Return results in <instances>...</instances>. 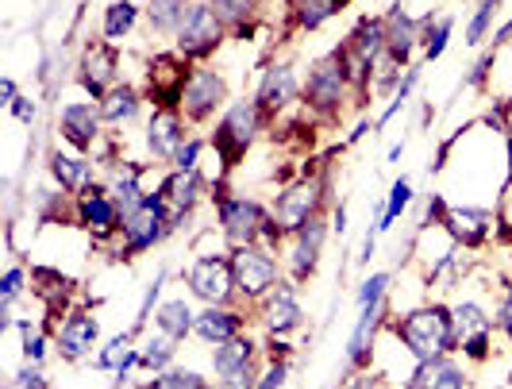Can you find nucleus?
<instances>
[{
    "instance_id": "nucleus-1",
    "label": "nucleus",
    "mask_w": 512,
    "mask_h": 389,
    "mask_svg": "<svg viewBox=\"0 0 512 389\" xmlns=\"http://www.w3.org/2000/svg\"><path fill=\"white\" fill-rule=\"evenodd\" d=\"M212 205H216V220H220V232L228 239V247H251V243H266V247H282V228L274 220V212L247 197V193H231L228 182L212 185Z\"/></svg>"
},
{
    "instance_id": "nucleus-17",
    "label": "nucleus",
    "mask_w": 512,
    "mask_h": 389,
    "mask_svg": "<svg viewBox=\"0 0 512 389\" xmlns=\"http://www.w3.org/2000/svg\"><path fill=\"white\" fill-rule=\"evenodd\" d=\"M297 97H301V85H297L293 66H289V62H270V66L262 70L258 89H255V104H258V112H262V120L274 124Z\"/></svg>"
},
{
    "instance_id": "nucleus-32",
    "label": "nucleus",
    "mask_w": 512,
    "mask_h": 389,
    "mask_svg": "<svg viewBox=\"0 0 512 389\" xmlns=\"http://www.w3.org/2000/svg\"><path fill=\"white\" fill-rule=\"evenodd\" d=\"M351 0H293L289 4V24L297 31H320L332 16H339Z\"/></svg>"
},
{
    "instance_id": "nucleus-41",
    "label": "nucleus",
    "mask_w": 512,
    "mask_h": 389,
    "mask_svg": "<svg viewBox=\"0 0 512 389\" xmlns=\"http://www.w3.org/2000/svg\"><path fill=\"white\" fill-rule=\"evenodd\" d=\"M412 205V182L409 178H397V182L389 185V197H385V212L382 220H378V232H389L401 216H405V208Z\"/></svg>"
},
{
    "instance_id": "nucleus-16",
    "label": "nucleus",
    "mask_w": 512,
    "mask_h": 389,
    "mask_svg": "<svg viewBox=\"0 0 512 389\" xmlns=\"http://www.w3.org/2000/svg\"><path fill=\"white\" fill-rule=\"evenodd\" d=\"M205 174L201 170H170L162 182H158V197L166 205V216H170V228L178 232L181 220H189V212L205 201Z\"/></svg>"
},
{
    "instance_id": "nucleus-7",
    "label": "nucleus",
    "mask_w": 512,
    "mask_h": 389,
    "mask_svg": "<svg viewBox=\"0 0 512 389\" xmlns=\"http://www.w3.org/2000/svg\"><path fill=\"white\" fill-rule=\"evenodd\" d=\"M166 235H174V228H170V216H166L158 189H154V193L143 197V205L124 216V228H120V239H116V259L131 262L135 255H147Z\"/></svg>"
},
{
    "instance_id": "nucleus-37",
    "label": "nucleus",
    "mask_w": 512,
    "mask_h": 389,
    "mask_svg": "<svg viewBox=\"0 0 512 389\" xmlns=\"http://www.w3.org/2000/svg\"><path fill=\"white\" fill-rule=\"evenodd\" d=\"M139 24V8L131 4V0H112L108 8H104V20H101V35L108 43H120L124 35H131Z\"/></svg>"
},
{
    "instance_id": "nucleus-50",
    "label": "nucleus",
    "mask_w": 512,
    "mask_h": 389,
    "mask_svg": "<svg viewBox=\"0 0 512 389\" xmlns=\"http://www.w3.org/2000/svg\"><path fill=\"white\" fill-rule=\"evenodd\" d=\"M16 386L20 389H47V374H43V363H27L16 370Z\"/></svg>"
},
{
    "instance_id": "nucleus-9",
    "label": "nucleus",
    "mask_w": 512,
    "mask_h": 389,
    "mask_svg": "<svg viewBox=\"0 0 512 389\" xmlns=\"http://www.w3.org/2000/svg\"><path fill=\"white\" fill-rule=\"evenodd\" d=\"M231 104V89L228 78L212 66H193L189 74V85L181 93V116L189 128H205L216 116H224Z\"/></svg>"
},
{
    "instance_id": "nucleus-45",
    "label": "nucleus",
    "mask_w": 512,
    "mask_h": 389,
    "mask_svg": "<svg viewBox=\"0 0 512 389\" xmlns=\"http://www.w3.org/2000/svg\"><path fill=\"white\" fill-rule=\"evenodd\" d=\"M208 151V139L205 135H189L185 143L178 147V155H174V170H201V155Z\"/></svg>"
},
{
    "instance_id": "nucleus-34",
    "label": "nucleus",
    "mask_w": 512,
    "mask_h": 389,
    "mask_svg": "<svg viewBox=\"0 0 512 389\" xmlns=\"http://www.w3.org/2000/svg\"><path fill=\"white\" fill-rule=\"evenodd\" d=\"M193 4H197V0H147L143 16H147V24H151L154 35H178Z\"/></svg>"
},
{
    "instance_id": "nucleus-10",
    "label": "nucleus",
    "mask_w": 512,
    "mask_h": 389,
    "mask_svg": "<svg viewBox=\"0 0 512 389\" xmlns=\"http://www.w3.org/2000/svg\"><path fill=\"white\" fill-rule=\"evenodd\" d=\"M185 289L205 301V305H235V274H231V255H197L185 266Z\"/></svg>"
},
{
    "instance_id": "nucleus-4",
    "label": "nucleus",
    "mask_w": 512,
    "mask_h": 389,
    "mask_svg": "<svg viewBox=\"0 0 512 389\" xmlns=\"http://www.w3.org/2000/svg\"><path fill=\"white\" fill-rule=\"evenodd\" d=\"M347 93H351V85H347V78H343L339 54H335V51L320 54V58L308 66V78H305V85H301L305 112L316 120V124L332 128V124H339V120H343Z\"/></svg>"
},
{
    "instance_id": "nucleus-38",
    "label": "nucleus",
    "mask_w": 512,
    "mask_h": 389,
    "mask_svg": "<svg viewBox=\"0 0 512 389\" xmlns=\"http://www.w3.org/2000/svg\"><path fill=\"white\" fill-rule=\"evenodd\" d=\"M174 355H178V339H170L166 332H158V336H151L143 347H139V370L162 374V370L174 366Z\"/></svg>"
},
{
    "instance_id": "nucleus-5",
    "label": "nucleus",
    "mask_w": 512,
    "mask_h": 389,
    "mask_svg": "<svg viewBox=\"0 0 512 389\" xmlns=\"http://www.w3.org/2000/svg\"><path fill=\"white\" fill-rule=\"evenodd\" d=\"M324 201H328V174H320V170H312V174H301L297 182H289L278 189V197H274V220H278V228L282 235H297L305 228L308 220H316V216H324Z\"/></svg>"
},
{
    "instance_id": "nucleus-24",
    "label": "nucleus",
    "mask_w": 512,
    "mask_h": 389,
    "mask_svg": "<svg viewBox=\"0 0 512 389\" xmlns=\"http://www.w3.org/2000/svg\"><path fill=\"white\" fill-rule=\"evenodd\" d=\"M385 316H389V297L374 301V305H362L359 320H355V332L347 339V366L359 370V366H370V355H374V339L382 332Z\"/></svg>"
},
{
    "instance_id": "nucleus-51",
    "label": "nucleus",
    "mask_w": 512,
    "mask_h": 389,
    "mask_svg": "<svg viewBox=\"0 0 512 389\" xmlns=\"http://www.w3.org/2000/svg\"><path fill=\"white\" fill-rule=\"evenodd\" d=\"M493 62H497V51L489 47V51L482 54L478 62H474V70H470V78L462 81V85H466V89H482V85H486V81H489V70H493Z\"/></svg>"
},
{
    "instance_id": "nucleus-28",
    "label": "nucleus",
    "mask_w": 512,
    "mask_h": 389,
    "mask_svg": "<svg viewBox=\"0 0 512 389\" xmlns=\"http://www.w3.org/2000/svg\"><path fill=\"white\" fill-rule=\"evenodd\" d=\"M262 359L266 355H262L258 339H251L243 332V336L228 339V343H216V351H212V374L216 378H235V374H243L247 366L262 363Z\"/></svg>"
},
{
    "instance_id": "nucleus-44",
    "label": "nucleus",
    "mask_w": 512,
    "mask_h": 389,
    "mask_svg": "<svg viewBox=\"0 0 512 389\" xmlns=\"http://www.w3.org/2000/svg\"><path fill=\"white\" fill-rule=\"evenodd\" d=\"M16 328H20V336H24L27 363H43V359H47V347H51L47 332H43L39 324H31V320H16Z\"/></svg>"
},
{
    "instance_id": "nucleus-55",
    "label": "nucleus",
    "mask_w": 512,
    "mask_h": 389,
    "mask_svg": "<svg viewBox=\"0 0 512 389\" xmlns=\"http://www.w3.org/2000/svg\"><path fill=\"white\" fill-rule=\"evenodd\" d=\"M497 324H501V332L512 339V282H509V293H505V305L497 312Z\"/></svg>"
},
{
    "instance_id": "nucleus-18",
    "label": "nucleus",
    "mask_w": 512,
    "mask_h": 389,
    "mask_svg": "<svg viewBox=\"0 0 512 389\" xmlns=\"http://www.w3.org/2000/svg\"><path fill=\"white\" fill-rule=\"evenodd\" d=\"M328 232H332V224H328L324 216H316V220H308L297 235H289L293 247H289V259L285 262H289V282H293V286H305L308 278L316 274L320 255H324V243H328Z\"/></svg>"
},
{
    "instance_id": "nucleus-8",
    "label": "nucleus",
    "mask_w": 512,
    "mask_h": 389,
    "mask_svg": "<svg viewBox=\"0 0 512 389\" xmlns=\"http://www.w3.org/2000/svg\"><path fill=\"white\" fill-rule=\"evenodd\" d=\"M228 39H231V31H228V24H224V16H220L208 0H197V4L189 8L181 31L174 35V51L185 54L193 66H205L208 58L220 51Z\"/></svg>"
},
{
    "instance_id": "nucleus-54",
    "label": "nucleus",
    "mask_w": 512,
    "mask_h": 389,
    "mask_svg": "<svg viewBox=\"0 0 512 389\" xmlns=\"http://www.w3.org/2000/svg\"><path fill=\"white\" fill-rule=\"evenodd\" d=\"M343 389H385V386H382V378H378V374L362 370V374H355V378H351V382H347Z\"/></svg>"
},
{
    "instance_id": "nucleus-30",
    "label": "nucleus",
    "mask_w": 512,
    "mask_h": 389,
    "mask_svg": "<svg viewBox=\"0 0 512 389\" xmlns=\"http://www.w3.org/2000/svg\"><path fill=\"white\" fill-rule=\"evenodd\" d=\"M143 93L131 85V81H120L104 101H97L101 104V116H104V124H112V128H120V124H131L135 116H139V108H143Z\"/></svg>"
},
{
    "instance_id": "nucleus-60",
    "label": "nucleus",
    "mask_w": 512,
    "mask_h": 389,
    "mask_svg": "<svg viewBox=\"0 0 512 389\" xmlns=\"http://www.w3.org/2000/svg\"><path fill=\"white\" fill-rule=\"evenodd\" d=\"M285 4H293V0H285Z\"/></svg>"
},
{
    "instance_id": "nucleus-46",
    "label": "nucleus",
    "mask_w": 512,
    "mask_h": 389,
    "mask_svg": "<svg viewBox=\"0 0 512 389\" xmlns=\"http://www.w3.org/2000/svg\"><path fill=\"white\" fill-rule=\"evenodd\" d=\"M24 282H27L24 266H8L4 278H0V301H4V305H16V297L24 293Z\"/></svg>"
},
{
    "instance_id": "nucleus-39",
    "label": "nucleus",
    "mask_w": 512,
    "mask_h": 389,
    "mask_svg": "<svg viewBox=\"0 0 512 389\" xmlns=\"http://www.w3.org/2000/svg\"><path fill=\"white\" fill-rule=\"evenodd\" d=\"M455 312V328H459V339L482 336V332H493V316H489L478 301H455L451 305Z\"/></svg>"
},
{
    "instance_id": "nucleus-52",
    "label": "nucleus",
    "mask_w": 512,
    "mask_h": 389,
    "mask_svg": "<svg viewBox=\"0 0 512 389\" xmlns=\"http://www.w3.org/2000/svg\"><path fill=\"white\" fill-rule=\"evenodd\" d=\"M289 378V363H266V370L258 374L255 389H282Z\"/></svg>"
},
{
    "instance_id": "nucleus-27",
    "label": "nucleus",
    "mask_w": 512,
    "mask_h": 389,
    "mask_svg": "<svg viewBox=\"0 0 512 389\" xmlns=\"http://www.w3.org/2000/svg\"><path fill=\"white\" fill-rule=\"evenodd\" d=\"M47 170H51V178L58 189H66V193H85L93 182H101V174H97V162L85 155H66V151H51L47 155Z\"/></svg>"
},
{
    "instance_id": "nucleus-48",
    "label": "nucleus",
    "mask_w": 512,
    "mask_h": 389,
    "mask_svg": "<svg viewBox=\"0 0 512 389\" xmlns=\"http://www.w3.org/2000/svg\"><path fill=\"white\" fill-rule=\"evenodd\" d=\"M385 289H389V274H385V270L370 274V278L362 282V289H359V309H362V305H374V301H382Z\"/></svg>"
},
{
    "instance_id": "nucleus-12",
    "label": "nucleus",
    "mask_w": 512,
    "mask_h": 389,
    "mask_svg": "<svg viewBox=\"0 0 512 389\" xmlns=\"http://www.w3.org/2000/svg\"><path fill=\"white\" fill-rule=\"evenodd\" d=\"M120 81H124L120 78V47L108 39H89V47L81 51V62H77V85L93 101H104Z\"/></svg>"
},
{
    "instance_id": "nucleus-13",
    "label": "nucleus",
    "mask_w": 512,
    "mask_h": 389,
    "mask_svg": "<svg viewBox=\"0 0 512 389\" xmlns=\"http://www.w3.org/2000/svg\"><path fill=\"white\" fill-rule=\"evenodd\" d=\"M77 224L93 235V243H116L120 239L124 212L112 201L104 182H93L85 193H77Z\"/></svg>"
},
{
    "instance_id": "nucleus-43",
    "label": "nucleus",
    "mask_w": 512,
    "mask_h": 389,
    "mask_svg": "<svg viewBox=\"0 0 512 389\" xmlns=\"http://www.w3.org/2000/svg\"><path fill=\"white\" fill-rule=\"evenodd\" d=\"M416 85H420V66H409V70H405V78H401V85H397V93L389 97V104H385V112L378 116V124H374V128L382 131L385 124H389V120H393V116H397V112L409 104V97H412V89H416Z\"/></svg>"
},
{
    "instance_id": "nucleus-14",
    "label": "nucleus",
    "mask_w": 512,
    "mask_h": 389,
    "mask_svg": "<svg viewBox=\"0 0 512 389\" xmlns=\"http://www.w3.org/2000/svg\"><path fill=\"white\" fill-rule=\"evenodd\" d=\"M101 128H104L101 104H93V101L62 104V112H58V135H62V143H66L74 155H93L104 139Z\"/></svg>"
},
{
    "instance_id": "nucleus-53",
    "label": "nucleus",
    "mask_w": 512,
    "mask_h": 389,
    "mask_svg": "<svg viewBox=\"0 0 512 389\" xmlns=\"http://www.w3.org/2000/svg\"><path fill=\"white\" fill-rule=\"evenodd\" d=\"M8 112H12V116H16V120H20V124H31V120H35V116H39V104L31 101V97H20V101L12 104V108H8Z\"/></svg>"
},
{
    "instance_id": "nucleus-36",
    "label": "nucleus",
    "mask_w": 512,
    "mask_h": 389,
    "mask_svg": "<svg viewBox=\"0 0 512 389\" xmlns=\"http://www.w3.org/2000/svg\"><path fill=\"white\" fill-rule=\"evenodd\" d=\"M208 4L224 16L231 39H251L255 35V16L262 8V0H208Z\"/></svg>"
},
{
    "instance_id": "nucleus-23",
    "label": "nucleus",
    "mask_w": 512,
    "mask_h": 389,
    "mask_svg": "<svg viewBox=\"0 0 512 389\" xmlns=\"http://www.w3.org/2000/svg\"><path fill=\"white\" fill-rule=\"evenodd\" d=\"M247 312L251 309H239V305H205L197 312V324H193V336L205 339V343H228V339L243 336L247 332Z\"/></svg>"
},
{
    "instance_id": "nucleus-15",
    "label": "nucleus",
    "mask_w": 512,
    "mask_h": 389,
    "mask_svg": "<svg viewBox=\"0 0 512 389\" xmlns=\"http://www.w3.org/2000/svg\"><path fill=\"white\" fill-rule=\"evenodd\" d=\"M297 289L293 282H278V286L270 289L262 301L255 305L258 320H262V328H266V336H293L301 324H305V309H301V297H297Z\"/></svg>"
},
{
    "instance_id": "nucleus-29",
    "label": "nucleus",
    "mask_w": 512,
    "mask_h": 389,
    "mask_svg": "<svg viewBox=\"0 0 512 389\" xmlns=\"http://www.w3.org/2000/svg\"><path fill=\"white\" fill-rule=\"evenodd\" d=\"M409 389H470V374L447 355L432 363H416V370L409 374Z\"/></svg>"
},
{
    "instance_id": "nucleus-25",
    "label": "nucleus",
    "mask_w": 512,
    "mask_h": 389,
    "mask_svg": "<svg viewBox=\"0 0 512 389\" xmlns=\"http://www.w3.org/2000/svg\"><path fill=\"white\" fill-rule=\"evenodd\" d=\"M77 282L74 278H66L58 266H47V262H39V266H31V293L43 301V309L47 316H66L70 312V297H74ZM58 328V324H54Z\"/></svg>"
},
{
    "instance_id": "nucleus-2",
    "label": "nucleus",
    "mask_w": 512,
    "mask_h": 389,
    "mask_svg": "<svg viewBox=\"0 0 512 389\" xmlns=\"http://www.w3.org/2000/svg\"><path fill=\"white\" fill-rule=\"evenodd\" d=\"M393 336L405 343L416 363H432V359H447L459 351V328H455V312L443 301L420 305V309L405 312L397 324H389Z\"/></svg>"
},
{
    "instance_id": "nucleus-26",
    "label": "nucleus",
    "mask_w": 512,
    "mask_h": 389,
    "mask_svg": "<svg viewBox=\"0 0 512 389\" xmlns=\"http://www.w3.org/2000/svg\"><path fill=\"white\" fill-rule=\"evenodd\" d=\"M143 174H147V166H139V162H112L108 170H104L101 182L108 185V193H112V201L120 205V212L128 216L135 208L143 205V197H147V189H143Z\"/></svg>"
},
{
    "instance_id": "nucleus-20",
    "label": "nucleus",
    "mask_w": 512,
    "mask_h": 389,
    "mask_svg": "<svg viewBox=\"0 0 512 389\" xmlns=\"http://www.w3.org/2000/svg\"><path fill=\"white\" fill-rule=\"evenodd\" d=\"M497 216L489 208L478 205H451L447 208V220H443V232L451 235V243L462 251H482L493 235Z\"/></svg>"
},
{
    "instance_id": "nucleus-58",
    "label": "nucleus",
    "mask_w": 512,
    "mask_h": 389,
    "mask_svg": "<svg viewBox=\"0 0 512 389\" xmlns=\"http://www.w3.org/2000/svg\"><path fill=\"white\" fill-rule=\"evenodd\" d=\"M332 232H347V205H339L335 208V216H332Z\"/></svg>"
},
{
    "instance_id": "nucleus-40",
    "label": "nucleus",
    "mask_w": 512,
    "mask_h": 389,
    "mask_svg": "<svg viewBox=\"0 0 512 389\" xmlns=\"http://www.w3.org/2000/svg\"><path fill=\"white\" fill-rule=\"evenodd\" d=\"M497 12H501V0H478L470 24H466V47H482L489 35H493V24H497Z\"/></svg>"
},
{
    "instance_id": "nucleus-6",
    "label": "nucleus",
    "mask_w": 512,
    "mask_h": 389,
    "mask_svg": "<svg viewBox=\"0 0 512 389\" xmlns=\"http://www.w3.org/2000/svg\"><path fill=\"white\" fill-rule=\"evenodd\" d=\"M231 274H235V293L247 309H255L258 301L270 289L282 282V262L278 251L266 243H251V247H235L231 251Z\"/></svg>"
},
{
    "instance_id": "nucleus-21",
    "label": "nucleus",
    "mask_w": 512,
    "mask_h": 389,
    "mask_svg": "<svg viewBox=\"0 0 512 389\" xmlns=\"http://www.w3.org/2000/svg\"><path fill=\"white\" fill-rule=\"evenodd\" d=\"M189 139V124L181 116V108H154L147 120V151L158 162H174L178 147Z\"/></svg>"
},
{
    "instance_id": "nucleus-49",
    "label": "nucleus",
    "mask_w": 512,
    "mask_h": 389,
    "mask_svg": "<svg viewBox=\"0 0 512 389\" xmlns=\"http://www.w3.org/2000/svg\"><path fill=\"white\" fill-rule=\"evenodd\" d=\"M162 286H166V270H158V274H154V282H151V289H147V297H143V309H139V316H135V328H131V332H143V324H147V316H151Z\"/></svg>"
},
{
    "instance_id": "nucleus-31",
    "label": "nucleus",
    "mask_w": 512,
    "mask_h": 389,
    "mask_svg": "<svg viewBox=\"0 0 512 389\" xmlns=\"http://www.w3.org/2000/svg\"><path fill=\"white\" fill-rule=\"evenodd\" d=\"M193 324H197V312L189 309L185 297H170V301H162L154 309V328L166 332L170 339H178V343H185V339L193 336Z\"/></svg>"
},
{
    "instance_id": "nucleus-11",
    "label": "nucleus",
    "mask_w": 512,
    "mask_h": 389,
    "mask_svg": "<svg viewBox=\"0 0 512 389\" xmlns=\"http://www.w3.org/2000/svg\"><path fill=\"white\" fill-rule=\"evenodd\" d=\"M189 74H193V62L181 51H158L151 54L147 62V101L154 108H181V93L189 85Z\"/></svg>"
},
{
    "instance_id": "nucleus-57",
    "label": "nucleus",
    "mask_w": 512,
    "mask_h": 389,
    "mask_svg": "<svg viewBox=\"0 0 512 389\" xmlns=\"http://www.w3.org/2000/svg\"><path fill=\"white\" fill-rule=\"evenodd\" d=\"M489 43H493V51H501L505 43H512V20H505L501 27H493V39H489Z\"/></svg>"
},
{
    "instance_id": "nucleus-22",
    "label": "nucleus",
    "mask_w": 512,
    "mask_h": 389,
    "mask_svg": "<svg viewBox=\"0 0 512 389\" xmlns=\"http://www.w3.org/2000/svg\"><path fill=\"white\" fill-rule=\"evenodd\" d=\"M416 51H420V20H412V12H405V4L397 0L385 16V58L409 70Z\"/></svg>"
},
{
    "instance_id": "nucleus-3",
    "label": "nucleus",
    "mask_w": 512,
    "mask_h": 389,
    "mask_svg": "<svg viewBox=\"0 0 512 389\" xmlns=\"http://www.w3.org/2000/svg\"><path fill=\"white\" fill-rule=\"evenodd\" d=\"M266 120L258 112L255 97L251 101H231L228 112L216 120V128L208 135V147L216 151V162H220V182H228V174L247 158V151L255 147V139L262 135Z\"/></svg>"
},
{
    "instance_id": "nucleus-19",
    "label": "nucleus",
    "mask_w": 512,
    "mask_h": 389,
    "mask_svg": "<svg viewBox=\"0 0 512 389\" xmlns=\"http://www.w3.org/2000/svg\"><path fill=\"white\" fill-rule=\"evenodd\" d=\"M97 336H101V320L89 309H70L54 328V347L66 363H81L93 351Z\"/></svg>"
},
{
    "instance_id": "nucleus-42",
    "label": "nucleus",
    "mask_w": 512,
    "mask_h": 389,
    "mask_svg": "<svg viewBox=\"0 0 512 389\" xmlns=\"http://www.w3.org/2000/svg\"><path fill=\"white\" fill-rule=\"evenodd\" d=\"M216 382H208L201 370H185V366H170L162 374H154V382L147 389H212Z\"/></svg>"
},
{
    "instance_id": "nucleus-47",
    "label": "nucleus",
    "mask_w": 512,
    "mask_h": 389,
    "mask_svg": "<svg viewBox=\"0 0 512 389\" xmlns=\"http://www.w3.org/2000/svg\"><path fill=\"white\" fill-rule=\"evenodd\" d=\"M459 351L470 359V363H486L489 351H493V332H482V336H470L459 343Z\"/></svg>"
},
{
    "instance_id": "nucleus-56",
    "label": "nucleus",
    "mask_w": 512,
    "mask_h": 389,
    "mask_svg": "<svg viewBox=\"0 0 512 389\" xmlns=\"http://www.w3.org/2000/svg\"><path fill=\"white\" fill-rule=\"evenodd\" d=\"M16 101H20V89H16V81L4 78V81H0V104H4V108H12Z\"/></svg>"
},
{
    "instance_id": "nucleus-59",
    "label": "nucleus",
    "mask_w": 512,
    "mask_h": 389,
    "mask_svg": "<svg viewBox=\"0 0 512 389\" xmlns=\"http://www.w3.org/2000/svg\"><path fill=\"white\" fill-rule=\"evenodd\" d=\"M505 143H509V182H512V128L505 131Z\"/></svg>"
},
{
    "instance_id": "nucleus-35",
    "label": "nucleus",
    "mask_w": 512,
    "mask_h": 389,
    "mask_svg": "<svg viewBox=\"0 0 512 389\" xmlns=\"http://www.w3.org/2000/svg\"><path fill=\"white\" fill-rule=\"evenodd\" d=\"M451 31H455L451 16H436V12L420 16V54H424V62H439L443 58L447 43H451Z\"/></svg>"
},
{
    "instance_id": "nucleus-33",
    "label": "nucleus",
    "mask_w": 512,
    "mask_h": 389,
    "mask_svg": "<svg viewBox=\"0 0 512 389\" xmlns=\"http://www.w3.org/2000/svg\"><path fill=\"white\" fill-rule=\"evenodd\" d=\"M347 43L366 58V62H382L385 58V16H362L359 24L347 31Z\"/></svg>"
}]
</instances>
